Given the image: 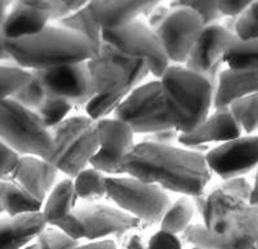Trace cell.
I'll return each mask as SVG.
<instances>
[{
	"label": "cell",
	"instance_id": "1",
	"mask_svg": "<svg viewBox=\"0 0 258 249\" xmlns=\"http://www.w3.org/2000/svg\"><path fill=\"white\" fill-rule=\"evenodd\" d=\"M124 174L185 197L206 193L212 178L204 155L176 146L144 142L135 145L121 160Z\"/></svg>",
	"mask_w": 258,
	"mask_h": 249
},
{
	"label": "cell",
	"instance_id": "2",
	"mask_svg": "<svg viewBox=\"0 0 258 249\" xmlns=\"http://www.w3.org/2000/svg\"><path fill=\"white\" fill-rule=\"evenodd\" d=\"M6 49L21 69L31 71L87 62L97 54L87 39L57 26H47L29 38L6 40Z\"/></svg>",
	"mask_w": 258,
	"mask_h": 249
},
{
	"label": "cell",
	"instance_id": "3",
	"mask_svg": "<svg viewBox=\"0 0 258 249\" xmlns=\"http://www.w3.org/2000/svg\"><path fill=\"white\" fill-rule=\"evenodd\" d=\"M160 79L170 126L179 133L194 132L209 116L214 85L182 66H169Z\"/></svg>",
	"mask_w": 258,
	"mask_h": 249
},
{
	"label": "cell",
	"instance_id": "4",
	"mask_svg": "<svg viewBox=\"0 0 258 249\" xmlns=\"http://www.w3.org/2000/svg\"><path fill=\"white\" fill-rule=\"evenodd\" d=\"M204 226L221 244L231 249H255L258 207L216 189L207 195Z\"/></svg>",
	"mask_w": 258,
	"mask_h": 249
},
{
	"label": "cell",
	"instance_id": "5",
	"mask_svg": "<svg viewBox=\"0 0 258 249\" xmlns=\"http://www.w3.org/2000/svg\"><path fill=\"white\" fill-rule=\"evenodd\" d=\"M52 147L41 158L58 172L75 178L88 168L98 150L96 121L88 116H73L49 129Z\"/></svg>",
	"mask_w": 258,
	"mask_h": 249
},
{
	"label": "cell",
	"instance_id": "6",
	"mask_svg": "<svg viewBox=\"0 0 258 249\" xmlns=\"http://www.w3.org/2000/svg\"><path fill=\"white\" fill-rule=\"evenodd\" d=\"M0 141L20 156L44 158L52 147L49 129L12 98L0 101Z\"/></svg>",
	"mask_w": 258,
	"mask_h": 249
},
{
	"label": "cell",
	"instance_id": "7",
	"mask_svg": "<svg viewBox=\"0 0 258 249\" xmlns=\"http://www.w3.org/2000/svg\"><path fill=\"white\" fill-rule=\"evenodd\" d=\"M87 64L96 94L128 96L150 74L144 62L117 52L105 41Z\"/></svg>",
	"mask_w": 258,
	"mask_h": 249
},
{
	"label": "cell",
	"instance_id": "8",
	"mask_svg": "<svg viewBox=\"0 0 258 249\" xmlns=\"http://www.w3.org/2000/svg\"><path fill=\"white\" fill-rule=\"evenodd\" d=\"M106 194L123 212L147 226L160 223L170 198L161 188L133 177H107Z\"/></svg>",
	"mask_w": 258,
	"mask_h": 249
},
{
	"label": "cell",
	"instance_id": "9",
	"mask_svg": "<svg viewBox=\"0 0 258 249\" xmlns=\"http://www.w3.org/2000/svg\"><path fill=\"white\" fill-rule=\"evenodd\" d=\"M144 226L147 225L121 209L103 204H85L77 205L57 229L79 241L80 239L97 240L120 235Z\"/></svg>",
	"mask_w": 258,
	"mask_h": 249
},
{
	"label": "cell",
	"instance_id": "10",
	"mask_svg": "<svg viewBox=\"0 0 258 249\" xmlns=\"http://www.w3.org/2000/svg\"><path fill=\"white\" fill-rule=\"evenodd\" d=\"M114 119L125 123L135 135H151L170 129L160 82H150L133 89L117 106Z\"/></svg>",
	"mask_w": 258,
	"mask_h": 249
},
{
	"label": "cell",
	"instance_id": "11",
	"mask_svg": "<svg viewBox=\"0 0 258 249\" xmlns=\"http://www.w3.org/2000/svg\"><path fill=\"white\" fill-rule=\"evenodd\" d=\"M102 41L131 58L142 61L149 73L161 78L169 68V61L154 31L141 21L115 30H102Z\"/></svg>",
	"mask_w": 258,
	"mask_h": 249
},
{
	"label": "cell",
	"instance_id": "12",
	"mask_svg": "<svg viewBox=\"0 0 258 249\" xmlns=\"http://www.w3.org/2000/svg\"><path fill=\"white\" fill-rule=\"evenodd\" d=\"M238 41V38L221 25H212L203 29L198 36L185 68L206 78L216 88L218 75L225 64L226 52Z\"/></svg>",
	"mask_w": 258,
	"mask_h": 249
},
{
	"label": "cell",
	"instance_id": "13",
	"mask_svg": "<svg viewBox=\"0 0 258 249\" xmlns=\"http://www.w3.org/2000/svg\"><path fill=\"white\" fill-rule=\"evenodd\" d=\"M96 127L98 150L89 165L103 174H124L121 160L135 147V133L117 119H103L97 121Z\"/></svg>",
	"mask_w": 258,
	"mask_h": 249
},
{
	"label": "cell",
	"instance_id": "14",
	"mask_svg": "<svg viewBox=\"0 0 258 249\" xmlns=\"http://www.w3.org/2000/svg\"><path fill=\"white\" fill-rule=\"evenodd\" d=\"M204 27L202 18L190 9L170 11L164 24L155 32L169 64H186Z\"/></svg>",
	"mask_w": 258,
	"mask_h": 249
},
{
	"label": "cell",
	"instance_id": "15",
	"mask_svg": "<svg viewBox=\"0 0 258 249\" xmlns=\"http://www.w3.org/2000/svg\"><path fill=\"white\" fill-rule=\"evenodd\" d=\"M207 167L218 177H241L258 165V136L239 137L209 150L204 155Z\"/></svg>",
	"mask_w": 258,
	"mask_h": 249
},
{
	"label": "cell",
	"instance_id": "16",
	"mask_svg": "<svg viewBox=\"0 0 258 249\" xmlns=\"http://www.w3.org/2000/svg\"><path fill=\"white\" fill-rule=\"evenodd\" d=\"M87 62L64 65L35 73L48 96L63 98L73 106L87 105L96 96Z\"/></svg>",
	"mask_w": 258,
	"mask_h": 249
},
{
	"label": "cell",
	"instance_id": "17",
	"mask_svg": "<svg viewBox=\"0 0 258 249\" xmlns=\"http://www.w3.org/2000/svg\"><path fill=\"white\" fill-rule=\"evenodd\" d=\"M50 21L49 2H16L7 15L0 32L6 40L34 36Z\"/></svg>",
	"mask_w": 258,
	"mask_h": 249
},
{
	"label": "cell",
	"instance_id": "18",
	"mask_svg": "<svg viewBox=\"0 0 258 249\" xmlns=\"http://www.w3.org/2000/svg\"><path fill=\"white\" fill-rule=\"evenodd\" d=\"M240 126L229 109L216 110L206 121L191 133H179L178 144L191 149L195 146H208L213 142H229L241 137Z\"/></svg>",
	"mask_w": 258,
	"mask_h": 249
},
{
	"label": "cell",
	"instance_id": "19",
	"mask_svg": "<svg viewBox=\"0 0 258 249\" xmlns=\"http://www.w3.org/2000/svg\"><path fill=\"white\" fill-rule=\"evenodd\" d=\"M160 2H88V9L101 30H115L147 17Z\"/></svg>",
	"mask_w": 258,
	"mask_h": 249
},
{
	"label": "cell",
	"instance_id": "20",
	"mask_svg": "<svg viewBox=\"0 0 258 249\" xmlns=\"http://www.w3.org/2000/svg\"><path fill=\"white\" fill-rule=\"evenodd\" d=\"M58 170L54 169L47 161L36 156H21L20 163L15 172L8 177L32 198L44 203L48 193L52 190L57 178Z\"/></svg>",
	"mask_w": 258,
	"mask_h": 249
},
{
	"label": "cell",
	"instance_id": "21",
	"mask_svg": "<svg viewBox=\"0 0 258 249\" xmlns=\"http://www.w3.org/2000/svg\"><path fill=\"white\" fill-rule=\"evenodd\" d=\"M47 229L41 212L0 218V249H22Z\"/></svg>",
	"mask_w": 258,
	"mask_h": 249
},
{
	"label": "cell",
	"instance_id": "22",
	"mask_svg": "<svg viewBox=\"0 0 258 249\" xmlns=\"http://www.w3.org/2000/svg\"><path fill=\"white\" fill-rule=\"evenodd\" d=\"M258 92V73H240L230 69L221 71L214 88L213 107L229 109L236 101Z\"/></svg>",
	"mask_w": 258,
	"mask_h": 249
},
{
	"label": "cell",
	"instance_id": "23",
	"mask_svg": "<svg viewBox=\"0 0 258 249\" xmlns=\"http://www.w3.org/2000/svg\"><path fill=\"white\" fill-rule=\"evenodd\" d=\"M78 195L74 189V182L71 178L62 179L50 190L48 199L41 212L47 225L58 227L78 204Z\"/></svg>",
	"mask_w": 258,
	"mask_h": 249
},
{
	"label": "cell",
	"instance_id": "24",
	"mask_svg": "<svg viewBox=\"0 0 258 249\" xmlns=\"http://www.w3.org/2000/svg\"><path fill=\"white\" fill-rule=\"evenodd\" d=\"M0 207L9 217H16L22 214L38 213L43 203L32 198L15 181L6 178L0 181Z\"/></svg>",
	"mask_w": 258,
	"mask_h": 249
},
{
	"label": "cell",
	"instance_id": "25",
	"mask_svg": "<svg viewBox=\"0 0 258 249\" xmlns=\"http://www.w3.org/2000/svg\"><path fill=\"white\" fill-rule=\"evenodd\" d=\"M57 27L75 32L78 35L83 36L93 45L97 52L102 44V30L92 17L88 9V4L83 9H80L79 12L74 13L70 17L57 22Z\"/></svg>",
	"mask_w": 258,
	"mask_h": 249
},
{
	"label": "cell",
	"instance_id": "26",
	"mask_svg": "<svg viewBox=\"0 0 258 249\" xmlns=\"http://www.w3.org/2000/svg\"><path fill=\"white\" fill-rule=\"evenodd\" d=\"M194 213L195 208L192 204V198L183 195L176 202L170 203L169 208L160 221V230L173 235L183 234L190 226Z\"/></svg>",
	"mask_w": 258,
	"mask_h": 249
},
{
	"label": "cell",
	"instance_id": "27",
	"mask_svg": "<svg viewBox=\"0 0 258 249\" xmlns=\"http://www.w3.org/2000/svg\"><path fill=\"white\" fill-rule=\"evenodd\" d=\"M225 64L230 70L258 73V40H239L226 52Z\"/></svg>",
	"mask_w": 258,
	"mask_h": 249
},
{
	"label": "cell",
	"instance_id": "28",
	"mask_svg": "<svg viewBox=\"0 0 258 249\" xmlns=\"http://www.w3.org/2000/svg\"><path fill=\"white\" fill-rule=\"evenodd\" d=\"M106 174L94 168H85L74 179V189L78 198L85 202H96L107 197L106 194Z\"/></svg>",
	"mask_w": 258,
	"mask_h": 249
},
{
	"label": "cell",
	"instance_id": "29",
	"mask_svg": "<svg viewBox=\"0 0 258 249\" xmlns=\"http://www.w3.org/2000/svg\"><path fill=\"white\" fill-rule=\"evenodd\" d=\"M241 131L248 135L258 131V92L236 101L229 107Z\"/></svg>",
	"mask_w": 258,
	"mask_h": 249
},
{
	"label": "cell",
	"instance_id": "30",
	"mask_svg": "<svg viewBox=\"0 0 258 249\" xmlns=\"http://www.w3.org/2000/svg\"><path fill=\"white\" fill-rule=\"evenodd\" d=\"M71 109H73V103L69 101L59 97L47 96V98L34 112L45 128L52 129L53 127L58 126L62 121L66 120V116L71 111Z\"/></svg>",
	"mask_w": 258,
	"mask_h": 249
},
{
	"label": "cell",
	"instance_id": "31",
	"mask_svg": "<svg viewBox=\"0 0 258 249\" xmlns=\"http://www.w3.org/2000/svg\"><path fill=\"white\" fill-rule=\"evenodd\" d=\"M30 74H31V77H30L29 82L9 98H12L13 101L26 107L30 111H35L39 106L43 103V101L47 98L48 94L40 80H39L35 71H30Z\"/></svg>",
	"mask_w": 258,
	"mask_h": 249
},
{
	"label": "cell",
	"instance_id": "32",
	"mask_svg": "<svg viewBox=\"0 0 258 249\" xmlns=\"http://www.w3.org/2000/svg\"><path fill=\"white\" fill-rule=\"evenodd\" d=\"M126 96L124 94H96V96L89 100V102L85 105V111L89 119L93 121H100L106 119L111 112H115L117 106L123 102Z\"/></svg>",
	"mask_w": 258,
	"mask_h": 249
},
{
	"label": "cell",
	"instance_id": "33",
	"mask_svg": "<svg viewBox=\"0 0 258 249\" xmlns=\"http://www.w3.org/2000/svg\"><path fill=\"white\" fill-rule=\"evenodd\" d=\"M168 8L170 11L174 9H190L197 13L203 20L204 26H212V25H218L217 22L222 18V16L218 12L216 2H197V0H181V2H170Z\"/></svg>",
	"mask_w": 258,
	"mask_h": 249
},
{
	"label": "cell",
	"instance_id": "34",
	"mask_svg": "<svg viewBox=\"0 0 258 249\" xmlns=\"http://www.w3.org/2000/svg\"><path fill=\"white\" fill-rule=\"evenodd\" d=\"M31 74L24 69H8L0 66V101L9 98L30 80Z\"/></svg>",
	"mask_w": 258,
	"mask_h": 249
},
{
	"label": "cell",
	"instance_id": "35",
	"mask_svg": "<svg viewBox=\"0 0 258 249\" xmlns=\"http://www.w3.org/2000/svg\"><path fill=\"white\" fill-rule=\"evenodd\" d=\"M235 35L239 40H258V2H252L245 12L236 20Z\"/></svg>",
	"mask_w": 258,
	"mask_h": 249
},
{
	"label": "cell",
	"instance_id": "36",
	"mask_svg": "<svg viewBox=\"0 0 258 249\" xmlns=\"http://www.w3.org/2000/svg\"><path fill=\"white\" fill-rule=\"evenodd\" d=\"M35 240L40 249H73L79 245V241L54 227L45 229Z\"/></svg>",
	"mask_w": 258,
	"mask_h": 249
},
{
	"label": "cell",
	"instance_id": "37",
	"mask_svg": "<svg viewBox=\"0 0 258 249\" xmlns=\"http://www.w3.org/2000/svg\"><path fill=\"white\" fill-rule=\"evenodd\" d=\"M50 4V21H59L70 17L74 13L79 12L84 8L88 2L83 0H70V2H49Z\"/></svg>",
	"mask_w": 258,
	"mask_h": 249
},
{
	"label": "cell",
	"instance_id": "38",
	"mask_svg": "<svg viewBox=\"0 0 258 249\" xmlns=\"http://www.w3.org/2000/svg\"><path fill=\"white\" fill-rule=\"evenodd\" d=\"M218 189L227 193L229 195L243 200V202L249 203L250 194H252V185L243 177H236V178L223 181V183Z\"/></svg>",
	"mask_w": 258,
	"mask_h": 249
},
{
	"label": "cell",
	"instance_id": "39",
	"mask_svg": "<svg viewBox=\"0 0 258 249\" xmlns=\"http://www.w3.org/2000/svg\"><path fill=\"white\" fill-rule=\"evenodd\" d=\"M20 158L17 153L0 141V181L8 178L15 172L20 163Z\"/></svg>",
	"mask_w": 258,
	"mask_h": 249
},
{
	"label": "cell",
	"instance_id": "40",
	"mask_svg": "<svg viewBox=\"0 0 258 249\" xmlns=\"http://www.w3.org/2000/svg\"><path fill=\"white\" fill-rule=\"evenodd\" d=\"M146 249H182V244L177 235L159 230L149 239Z\"/></svg>",
	"mask_w": 258,
	"mask_h": 249
},
{
	"label": "cell",
	"instance_id": "41",
	"mask_svg": "<svg viewBox=\"0 0 258 249\" xmlns=\"http://www.w3.org/2000/svg\"><path fill=\"white\" fill-rule=\"evenodd\" d=\"M250 3L252 2L248 0H225V2H216V6L222 17L238 20L248 9Z\"/></svg>",
	"mask_w": 258,
	"mask_h": 249
},
{
	"label": "cell",
	"instance_id": "42",
	"mask_svg": "<svg viewBox=\"0 0 258 249\" xmlns=\"http://www.w3.org/2000/svg\"><path fill=\"white\" fill-rule=\"evenodd\" d=\"M178 131H176L174 128H170L165 129V131H160V132L147 135L145 137L144 142L161 145V146H174L176 144H178Z\"/></svg>",
	"mask_w": 258,
	"mask_h": 249
},
{
	"label": "cell",
	"instance_id": "43",
	"mask_svg": "<svg viewBox=\"0 0 258 249\" xmlns=\"http://www.w3.org/2000/svg\"><path fill=\"white\" fill-rule=\"evenodd\" d=\"M169 15H170V9L168 8V7L158 4V6H156L146 17L147 18L146 26L149 27L151 31L156 32L159 29H160L161 25L164 24L165 20H167Z\"/></svg>",
	"mask_w": 258,
	"mask_h": 249
},
{
	"label": "cell",
	"instance_id": "44",
	"mask_svg": "<svg viewBox=\"0 0 258 249\" xmlns=\"http://www.w3.org/2000/svg\"><path fill=\"white\" fill-rule=\"evenodd\" d=\"M73 249H117L112 240H100L93 241V243L85 244V245H78Z\"/></svg>",
	"mask_w": 258,
	"mask_h": 249
},
{
	"label": "cell",
	"instance_id": "45",
	"mask_svg": "<svg viewBox=\"0 0 258 249\" xmlns=\"http://www.w3.org/2000/svg\"><path fill=\"white\" fill-rule=\"evenodd\" d=\"M123 249H146V243H145L141 236L131 235L124 243Z\"/></svg>",
	"mask_w": 258,
	"mask_h": 249
},
{
	"label": "cell",
	"instance_id": "46",
	"mask_svg": "<svg viewBox=\"0 0 258 249\" xmlns=\"http://www.w3.org/2000/svg\"><path fill=\"white\" fill-rule=\"evenodd\" d=\"M249 204L254 205V207H258V172L257 174H255L254 185L252 186V194H250V198H249Z\"/></svg>",
	"mask_w": 258,
	"mask_h": 249
},
{
	"label": "cell",
	"instance_id": "47",
	"mask_svg": "<svg viewBox=\"0 0 258 249\" xmlns=\"http://www.w3.org/2000/svg\"><path fill=\"white\" fill-rule=\"evenodd\" d=\"M8 58H11V56H9L6 49V39H4V36L0 32V65L3 64L4 61H7Z\"/></svg>",
	"mask_w": 258,
	"mask_h": 249
},
{
	"label": "cell",
	"instance_id": "48",
	"mask_svg": "<svg viewBox=\"0 0 258 249\" xmlns=\"http://www.w3.org/2000/svg\"><path fill=\"white\" fill-rule=\"evenodd\" d=\"M9 7H11V2H0V27L3 26L6 21Z\"/></svg>",
	"mask_w": 258,
	"mask_h": 249
},
{
	"label": "cell",
	"instance_id": "49",
	"mask_svg": "<svg viewBox=\"0 0 258 249\" xmlns=\"http://www.w3.org/2000/svg\"><path fill=\"white\" fill-rule=\"evenodd\" d=\"M22 249H40V246L38 245V243H34V244H29V245L27 246H25V248H22Z\"/></svg>",
	"mask_w": 258,
	"mask_h": 249
},
{
	"label": "cell",
	"instance_id": "50",
	"mask_svg": "<svg viewBox=\"0 0 258 249\" xmlns=\"http://www.w3.org/2000/svg\"><path fill=\"white\" fill-rule=\"evenodd\" d=\"M255 249H258V235H257V239H255Z\"/></svg>",
	"mask_w": 258,
	"mask_h": 249
},
{
	"label": "cell",
	"instance_id": "51",
	"mask_svg": "<svg viewBox=\"0 0 258 249\" xmlns=\"http://www.w3.org/2000/svg\"><path fill=\"white\" fill-rule=\"evenodd\" d=\"M2 213H4V212H3V209H2V207H0V214Z\"/></svg>",
	"mask_w": 258,
	"mask_h": 249
},
{
	"label": "cell",
	"instance_id": "52",
	"mask_svg": "<svg viewBox=\"0 0 258 249\" xmlns=\"http://www.w3.org/2000/svg\"><path fill=\"white\" fill-rule=\"evenodd\" d=\"M191 249H200V248H198V246H192V248Z\"/></svg>",
	"mask_w": 258,
	"mask_h": 249
}]
</instances>
